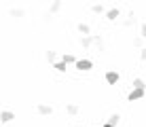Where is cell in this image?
I'll return each instance as SVG.
<instances>
[{
    "mask_svg": "<svg viewBox=\"0 0 146 127\" xmlns=\"http://www.w3.org/2000/svg\"><path fill=\"white\" fill-rule=\"evenodd\" d=\"M9 15H11V17H23V15H26V11H23V9H11V11H9Z\"/></svg>",
    "mask_w": 146,
    "mask_h": 127,
    "instance_id": "obj_8",
    "label": "cell"
},
{
    "mask_svg": "<svg viewBox=\"0 0 146 127\" xmlns=\"http://www.w3.org/2000/svg\"><path fill=\"white\" fill-rule=\"evenodd\" d=\"M93 43H95V45L100 47V51L104 49V40H102V36H93Z\"/></svg>",
    "mask_w": 146,
    "mask_h": 127,
    "instance_id": "obj_19",
    "label": "cell"
},
{
    "mask_svg": "<svg viewBox=\"0 0 146 127\" xmlns=\"http://www.w3.org/2000/svg\"><path fill=\"white\" fill-rule=\"evenodd\" d=\"M119 15H121V9L114 7V9H110V11H106V19H108V21H114Z\"/></svg>",
    "mask_w": 146,
    "mask_h": 127,
    "instance_id": "obj_4",
    "label": "cell"
},
{
    "mask_svg": "<svg viewBox=\"0 0 146 127\" xmlns=\"http://www.w3.org/2000/svg\"><path fill=\"white\" fill-rule=\"evenodd\" d=\"M66 110H68V114H72V116H74V114H78V110H80V108H78L76 104H68V106H66Z\"/></svg>",
    "mask_w": 146,
    "mask_h": 127,
    "instance_id": "obj_13",
    "label": "cell"
},
{
    "mask_svg": "<svg viewBox=\"0 0 146 127\" xmlns=\"http://www.w3.org/2000/svg\"><path fill=\"white\" fill-rule=\"evenodd\" d=\"M62 62H64V64H66V66H70V64H76V62H78V59H76V57H74V55H72V53H66V55H64V57H62Z\"/></svg>",
    "mask_w": 146,
    "mask_h": 127,
    "instance_id": "obj_7",
    "label": "cell"
},
{
    "mask_svg": "<svg viewBox=\"0 0 146 127\" xmlns=\"http://www.w3.org/2000/svg\"><path fill=\"white\" fill-rule=\"evenodd\" d=\"M47 59L51 64H55V62H57V53H55V51H47Z\"/></svg>",
    "mask_w": 146,
    "mask_h": 127,
    "instance_id": "obj_15",
    "label": "cell"
},
{
    "mask_svg": "<svg viewBox=\"0 0 146 127\" xmlns=\"http://www.w3.org/2000/svg\"><path fill=\"white\" fill-rule=\"evenodd\" d=\"M144 87H146V85H144L142 78H135V80H133V89H144Z\"/></svg>",
    "mask_w": 146,
    "mask_h": 127,
    "instance_id": "obj_18",
    "label": "cell"
},
{
    "mask_svg": "<svg viewBox=\"0 0 146 127\" xmlns=\"http://www.w3.org/2000/svg\"><path fill=\"white\" fill-rule=\"evenodd\" d=\"M140 98H144V89H133L131 93L127 95V102H135V100H140Z\"/></svg>",
    "mask_w": 146,
    "mask_h": 127,
    "instance_id": "obj_2",
    "label": "cell"
},
{
    "mask_svg": "<svg viewBox=\"0 0 146 127\" xmlns=\"http://www.w3.org/2000/svg\"><path fill=\"white\" fill-rule=\"evenodd\" d=\"M119 119H121V116H119V112H114V114H110V119H108V123H110V125H112V127H114V125H117V123H119Z\"/></svg>",
    "mask_w": 146,
    "mask_h": 127,
    "instance_id": "obj_17",
    "label": "cell"
},
{
    "mask_svg": "<svg viewBox=\"0 0 146 127\" xmlns=\"http://www.w3.org/2000/svg\"><path fill=\"white\" fill-rule=\"evenodd\" d=\"M102 127H112V125H110V123H106V125H102Z\"/></svg>",
    "mask_w": 146,
    "mask_h": 127,
    "instance_id": "obj_23",
    "label": "cell"
},
{
    "mask_svg": "<svg viewBox=\"0 0 146 127\" xmlns=\"http://www.w3.org/2000/svg\"><path fill=\"white\" fill-rule=\"evenodd\" d=\"M78 32L85 34V36H91V34H89V32H91V28H89L87 23H78Z\"/></svg>",
    "mask_w": 146,
    "mask_h": 127,
    "instance_id": "obj_9",
    "label": "cell"
},
{
    "mask_svg": "<svg viewBox=\"0 0 146 127\" xmlns=\"http://www.w3.org/2000/svg\"><path fill=\"white\" fill-rule=\"evenodd\" d=\"M106 83H110V85L119 83V72H106Z\"/></svg>",
    "mask_w": 146,
    "mask_h": 127,
    "instance_id": "obj_6",
    "label": "cell"
},
{
    "mask_svg": "<svg viewBox=\"0 0 146 127\" xmlns=\"http://www.w3.org/2000/svg\"><path fill=\"white\" fill-rule=\"evenodd\" d=\"M74 66H76V70H80V72H87V70L93 68V62H91V59H78Z\"/></svg>",
    "mask_w": 146,
    "mask_h": 127,
    "instance_id": "obj_1",
    "label": "cell"
},
{
    "mask_svg": "<svg viewBox=\"0 0 146 127\" xmlns=\"http://www.w3.org/2000/svg\"><path fill=\"white\" fill-rule=\"evenodd\" d=\"M140 57H142V59H146V49H140Z\"/></svg>",
    "mask_w": 146,
    "mask_h": 127,
    "instance_id": "obj_22",
    "label": "cell"
},
{
    "mask_svg": "<svg viewBox=\"0 0 146 127\" xmlns=\"http://www.w3.org/2000/svg\"><path fill=\"white\" fill-rule=\"evenodd\" d=\"M13 119H15V114L11 110H2V112H0V121H2V123H9V121H13Z\"/></svg>",
    "mask_w": 146,
    "mask_h": 127,
    "instance_id": "obj_5",
    "label": "cell"
},
{
    "mask_svg": "<svg viewBox=\"0 0 146 127\" xmlns=\"http://www.w3.org/2000/svg\"><path fill=\"white\" fill-rule=\"evenodd\" d=\"M140 34H142V38H146V23H142V28H140Z\"/></svg>",
    "mask_w": 146,
    "mask_h": 127,
    "instance_id": "obj_21",
    "label": "cell"
},
{
    "mask_svg": "<svg viewBox=\"0 0 146 127\" xmlns=\"http://www.w3.org/2000/svg\"><path fill=\"white\" fill-rule=\"evenodd\" d=\"M91 11H93L95 15H102V13H106V9H104V4H93Z\"/></svg>",
    "mask_w": 146,
    "mask_h": 127,
    "instance_id": "obj_14",
    "label": "cell"
},
{
    "mask_svg": "<svg viewBox=\"0 0 146 127\" xmlns=\"http://www.w3.org/2000/svg\"><path fill=\"white\" fill-rule=\"evenodd\" d=\"M59 9H62V2H59V0H55V2L51 4V11H49V15H51V13H57Z\"/></svg>",
    "mask_w": 146,
    "mask_h": 127,
    "instance_id": "obj_16",
    "label": "cell"
},
{
    "mask_svg": "<svg viewBox=\"0 0 146 127\" xmlns=\"http://www.w3.org/2000/svg\"><path fill=\"white\" fill-rule=\"evenodd\" d=\"M133 23H135V13L131 11V13L127 15V19H125V25H127V28H131Z\"/></svg>",
    "mask_w": 146,
    "mask_h": 127,
    "instance_id": "obj_12",
    "label": "cell"
},
{
    "mask_svg": "<svg viewBox=\"0 0 146 127\" xmlns=\"http://www.w3.org/2000/svg\"><path fill=\"white\" fill-rule=\"evenodd\" d=\"M53 68H55V70H57V72H66V70H68V66H66V64H64V62H62V59H59V62H55V64H53Z\"/></svg>",
    "mask_w": 146,
    "mask_h": 127,
    "instance_id": "obj_10",
    "label": "cell"
},
{
    "mask_svg": "<svg viewBox=\"0 0 146 127\" xmlns=\"http://www.w3.org/2000/svg\"><path fill=\"white\" fill-rule=\"evenodd\" d=\"M80 45H83L85 49L91 47V45H93V36H83V38H80Z\"/></svg>",
    "mask_w": 146,
    "mask_h": 127,
    "instance_id": "obj_11",
    "label": "cell"
},
{
    "mask_svg": "<svg viewBox=\"0 0 146 127\" xmlns=\"http://www.w3.org/2000/svg\"><path fill=\"white\" fill-rule=\"evenodd\" d=\"M133 45H135V47H142V36H138V38H133Z\"/></svg>",
    "mask_w": 146,
    "mask_h": 127,
    "instance_id": "obj_20",
    "label": "cell"
},
{
    "mask_svg": "<svg viewBox=\"0 0 146 127\" xmlns=\"http://www.w3.org/2000/svg\"><path fill=\"white\" fill-rule=\"evenodd\" d=\"M36 112L47 116V114H53V108H51V106H47V104H38L36 106Z\"/></svg>",
    "mask_w": 146,
    "mask_h": 127,
    "instance_id": "obj_3",
    "label": "cell"
}]
</instances>
